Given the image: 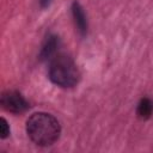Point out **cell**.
Returning <instances> with one entry per match:
<instances>
[{
  "mask_svg": "<svg viewBox=\"0 0 153 153\" xmlns=\"http://www.w3.org/2000/svg\"><path fill=\"white\" fill-rule=\"evenodd\" d=\"M26 133L36 145L50 146L59 140L61 126L57 118L53 115L47 112H36L26 121Z\"/></svg>",
  "mask_w": 153,
  "mask_h": 153,
  "instance_id": "obj_1",
  "label": "cell"
},
{
  "mask_svg": "<svg viewBox=\"0 0 153 153\" xmlns=\"http://www.w3.org/2000/svg\"><path fill=\"white\" fill-rule=\"evenodd\" d=\"M48 76L53 84L68 88L78 84L80 72L71 56L66 54H57L50 60Z\"/></svg>",
  "mask_w": 153,
  "mask_h": 153,
  "instance_id": "obj_2",
  "label": "cell"
},
{
  "mask_svg": "<svg viewBox=\"0 0 153 153\" xmlns=\"http://www.w3.org/2000/svg\"><path fill=\"white\" fill-rule=\"evenodd\" d=\"M0 104L2 108L13 114H22L29 109V103L18 91H6L1 94Z\"/></svg>",
  "mask_w": 153,
  "mask_h": 153,
  "instance_id": "obj_3",
  "label": "cell"
},
{
  "mask_svg": "<svg viewBox=\"0 0 153 153\" xmlns=\"http://www.w3.org/2000/svg\"><path fill=\"white\" fill-rule=\"evenodd\" d=\"M71 10H72V16H73L74 24H75V27H76L78 32L81 36H86L88 24H87V18H86V14H85V11H84L82 6L75 0V1H73Z\"/></svg>",
  "mask_w": 153,
  "mask_h": 153,
  "instance_id": "obj_4",
  "label": "cell"
},
{
  "mask_svg": "<svg viewBox=\"0 0 153 153\" xmlns=\"http://www.w3.org/2000/svg\"><path fill=\"white\" fill-rule=\"evenodd\" d=\"M59 44H60V38L59 36L54 35V33H50L45 37L43 44H42V48H41V51H39V60L44 61V60H49V59H53L56 54V50L59 48Z\"/></svg>",
  "mask_w": 153,
  "mask_h": 153,
  "instance_id": "obj_5",
  "label": "cell"
},
{
  "mask_svg": "<svg viewBox=\"0 0 153 153\" xmlns=\"http://www.w3.org/2000/svg\"><path fill=\"white\" fill-rule=\"evenodd\" d=\"M136 115L141 120H148L153 115V100L148 97L142 98L136 108Z\"/></svg>",
  "mask_w": 153,
  "mask_h": 153,
  "instance_id": "obj_6",
  "label": "cell"
},
{
  "mask_svg": "<svg viewBox=\"0 0 153 153\" xmlns=\"http://www.w3.org/2000/svg\"><path fill=\"white\" fill-rule=\"evenodd\" d=\"M8 135H10V127H8L7 121L2 117L0 120V137L1 139H6Z\"/></svg>",
  "mask_w": 153,
  "mask_h": 153,
  "instance_id": "obj_7",
  "label": "cell"
},
{
  "mask_svg": "<svg viewBox=\"0 0 153 153\" xmlns=\"http://www.w3.org/2000/svg\"><path fill=\"white\" fill-rule=\"evenodd\" d=\"M51 4V0H39V5L42 8H47L49 7V5Z\"/></svg>",
  "mask_w": 153,
  "mask_h": 153,
  "instance_id": "obj_8",
  "label": "cell"
}]
</instances>
